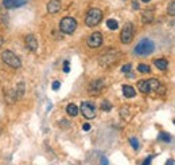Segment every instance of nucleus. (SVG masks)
I'll return each mask as SVG.
<instances>
[{
	"instance_id": "1",
	"label": "nucleus",
	"mask_w": 175,
	"mask_h": 165,
	"mask_svg": "<svg viewBox=\"0 0 175 165\" xmlns=\"http://www.w3.org/2000/svg\"><path fill=\"white\" fill-rule=\"evenodd\" d=\"M102 20V11L98 8H90L85 16V23L88 27H96V26Z\"/></svg>"
},
{
	"instance_id": "2",
	"label": "nucleus",
	"mask_w": 175,
	"mask_h": 165,
	"mask_svg": "<svg viewBox=\"0 0 175 165\" xmlns=\"http://www.w3.org/2000/svg\"><path fill=\"white\" fill-rule=\"evenodd\" d=\"M2 61L7 66H10V67H12V69H19L22 66V62L19 59V56L13 54L11 50H4L2 52Z\"/></svg>"
},
{
	"instance_id": "3",
	"label": "nucleus",
	"mask_w": 175,
	"mask_h": 165,
	"mask_svg": "<svg viewBox=\"0 0 175 165\" xmlns=\"http://www.w3.org/2000/svg\"><path fill=\"white\" fill-rule=\"evenodd\" d=\"M155 50V44L151 39H142L137 43V46L135 47V52L137 55H148Z\"/></svg>"
},
{
	"instance_id": "4",
	"label": "nucleus",
	"mask_w": 175,
	"mask_h": 165,
	"mask_svg": "<svg viewBox=\"0 0 175 165\" xmlns=\"http://www.w3.org/2000/svg\"><path fill=\"white\" fill-rule=\"evenodd\" d=\"M75 28H77V22H75V19L71 16H65L64 19L59 22V30L64 34H67V35L73 34Z\"/></svg>"
},
{
	"instance_id": "5",
	"label": "nucleus",
	"mask_w": 175,
	"mask_h": 165,
	"mask_svg": "<svg viewBox=\"0 0 175 165\" xmlns=\"http://www.w3.org/2000/svg\"><path fill=\"white\" fill-rule=\"evenodd\" d=\"M117 58H119V54L116 52V50L115 51H106L98 56V63L101 66H104V67H109V66H112L113 63L117 62Z\"/></svg>"
},
{
	"instance_id": "6",
	"label": "nucleus",
	"mask_w": 175,
	"mask_h": 165,
	"mask_svg": "<svg viewBox=\"0 0 175 165\" xmlns=\"http://www.w3.org/2000/svg\"><path fill=\"white\" fill-rule=\"evenodd\" d=\"M133 34H135V30H133V24L132 23H125V26L123 27L120 32V41L121 43L124 44H128L132 42L133 39Z\"/></svg>"
},
{
	"instance_id": "7",
	"label": "nucleus",
	"mask_w": 175,
	"mask_h": 165,
	"mask_svg": "<svg viewBox=\"0 0 175 165\" xmlns=\"http://www.w3.org/2000/svg\"><path fill=\"white\" fill-rule=\"evenodd\" d=\"M81 113L85 118L90 119V118H94L96 115V109H94V105L90 104V102H82L81 104Z\"/></svg>"
},
{
	"instance_id": "8",
	"label": "nucleus",
	"mask_w": 175,
	"mask_h": 165,
	"mask_svg": "<svg viewBox=\"0 0 175 165\" xmlns=\"http://www.w3.org/2000/svg\"><path fill=\"white\" fill-rule=\"evenodd\" d=\"M86 43H88V46L90 48L100 47L102 44V35H101V32H93L92 35H89Z\"/></svg>"
},
{
	"instance_id": "9",
	"label": "nucleus",
	"mask_w": 175,
	"mask_h": 165,
	"mask_svg": "<svg viewBox=\"0 0 175 165\" xmlns=\"http://www.w3.org/2000/svg\"><path fill=\"white\" fill-rule=\"evenodd\" d=\"M104 79H97V81H93L90 85H89V87H88V90L90 94H100L101 90L104 89Z\"/></svg>"
},
{
	"instance_id": "10",
	"label": "nucleus",
	"mask_w": 175,
	"mask_h": 165,
	"mask_svg": "<svg viewBox=\"0 0 175 165\" xmlns=\"http://www.w3.org/2000/svg\"><path fill=\"white\" fill-rule=\"evenodd\" d=\"M30 0H3V6L8 8V10H12V8H18L27 4Z\"/></svg>"
},
{
	"instance_id": "11",
	"label": "nucleus",
	"mask_w": 175,
	"mask_h": 165,
	"mask_svg": "<svg viewBox=\"0 0 175 165\" xmlns=\"http://www.w3.org/2000/svg\"><path fill=\"white\" fill-rule=\"evenodd\" d=\"M26 46L28 47L30 51H35L38 48V41L34 35H27L26 36Z\"/></svg>"
},
{
	"instance_id": "12",
	"label": "nucleus",
	"mask_w": 175,
	"mask_h": 165,
	"mask_svg": "<svg viewBox=\"0 0 175 165\" xmlns=\"http://www.w3.org/2000/svg\"><path fill=\"white\" fill-rule=\"evenodd\" d=\"M59 10H61L59 0H50V2L47 3V11H49V14H57Z\"/></svg>"
},
{
	"instance_id": "13",
	"label": "nucleus",
	"mask_w": 175,
	"mask_h": 165,
	"mask_svg": "<svg viewBox=\"0 0 175 165\" xmlns=\"http://www.w3.org/2000/svg\"><path fill=\"white\" fill-rule=\"evenodd\" d=\"M123 94L127 98H133L135 95H136V91H135V89L132 86H129V85H124L123 86Z\"/></svg>"
},
{
	"instance_id": "14",
	"label": "nucleus",
	"mask_w": 175,
	"mask_h": 165,
	"mask_svg": "<svg viewBox=\"0 0 175 165\" xmlns=\"http://www.w3.org/2000/svg\"><path fill=\"white\" fill-rule=\"evenodd\" d=\"M137 89L143 93V94H148V93L151 91V90H150V85H148V81H144V79L139 81V83H137Z\"/></svg>"
},
{
	"instance_id": "15",
	"label": "nucleus",
	"mask_w": 175,
	"mask_h": 165,
	"mask_svg": "<svg viewBox=\"0 0 175 165\" xmlns=\"http://www.w3.org/2000/svg\"><path fill=\"white\" fill-rule=\"evenodd\" d=\"M143 23L144 24H148V23H151L152 20H154V11L152 10H148V11H144L143 12Z\"/></svg>"
},
{
	"instance_id": "16",
	"label": "nucleus",
	"mask_w": 175,
	"mask_h": 165,
	"mask_svg": "<svg viewBox=\"0 0 175 165\" xmlns=\"http://www.w3.org/2000/svg\"><path fill=\"white\" fill-rule=\"evenodd\" d=\"M66 113L69 115H71V117H75V115L78 114V108L74 104H69L66 106Z\"/></svg>"
},
{
	"instance_id": "17",
	"label": "nucleus",
	"mask_w": 175,
	"mask_h": 165,
	"mask_svg": "<svg viewBox=\"0 0 175 165\" xmlns=\"http://www.w3.org/2000/svg\"><path fill=\"white\" fill-rule=\"evenodd\" d=\"M154 63H155L156 67L160 69V70H166V69L168 67V62L166 61V59H163V58H162V59H155Z\"/></svg>"
},
{
	"instance_id": "18",
	"label": "nucleus",
	"mask_w": 175,
	"mask_h": 165,
	"mask_svg": "<svg viewBox=\"0 0 175 165\" xmlns=\"http://www.w3.org/2000/svg\"><path fill=\"white\" fill-rule=\"evenodd\" d=\"M148 85H150L151 91H158V89L160 86V82L158 81V79H148Z\"/></svg>"
},
{
	"instance_id": "19",
	"label": "nucleus",
	"mask_w": 175,
	"mask_h": 165,
	"mask_svg": "<svg viewBox=\"0 0 175 165\" xmlns=\"http://www.w3.org/2000/svg\"><path fill=\"white\" fill-rule=\"evenodd\" d=\"M24 94V83L23 82H20L19 85H18V87H16V93H15V98H19Z\"/></svg>"
},
{
	"instance_id": "20",
	"label": "nucleus",
	"mask_w": 175,
	"mask_h": 165,
	"mask_svg": "<svg viewBox=\"0 0 175 165\" xmlns=\"http://www.w3.org/2000/svg\"><path fill=\"white\" fill-rule=\"evenodd\" d=\"M106 26H108V28H111V30H117L119 28V23L115 19L106 20Z\"/></svg>"
},
{
	"instance_id": "21",
	"label": "nucleus",
	"mask_w": 175,
	"mask_h": 165,
	"mask_svg": "<svg viewBox=\"0 0 175 165\" xmlns=\"http://www.w3.org/2000/svg\"><path fill=\"white\" fill-rule=\"evenodd\" d=\"M159 140H162V141H164V142H170L171 141V136L168 134V133H164V132H162V133H159Z\"/></svg>"
},
{
	"instance_id": "22",
	"label": "nucleus",
	"mask_w": 175,
	"mask_h": 165,
	"mask_svg": "<svg viewBox=\"0 0 175 165\" xmlns=\"http://www.w3.org/2000/svg\"><path fill=\"white\" fill-rule=\"evenodd\" d=\"M137 70L140 71V73H143V74L150 73V66H147V65H144V63H142V65H139V66H137Z\"/></svg>"
},
{
	"instance_id": "23",
	"label": "nucleus",
	"mask_w": 175,
	"mask_h": 165,
	"mask_svg": "<svg viewBox=\"0 0 175 165\" xmlns=\"http://www.w3.org/2000/svg\"><path fill=\"white\" fill-rule=\"evenodd\" d=\"M167 11H168V14L171 15V16H174V15H175V2H174V0H171V2H170Z\"/></svg>"
},
{
	"instance_id": "24",
	"label": "nucleus",
	"mask_w": 175,
	"mask_h": 165,
	"mask_svg": "<svg viewBox=\"0 0 175 165\" xmlns=\"http://www.w3.org/2000/svg\"><path fill=\"white\" fill-rule=\"evenodd\" d=\"M112 109V105H111V102L109 101H104L101 104V110H104V111H109Z\"/></svg>"
},
{
	"instance_id": "25",
	"label": "nucleus",
	"mask_w": 175,
	"mask_h": 165,
	"mask_svg": "<svg viewBox=\"0 0 175 165\" xmlns=\"http://www.w3.org/2000/svg\"><path fill=\"white\" fill-rule=\"evenodd\" d=\"M129 142H131V145H132V148L135 149V150H137L139 149V141L136 140L135 137H132L131 140H129Z\"/></svg>"
},
{
	"instance_id": "26",
	"label": "nucleus",
	"mask_w": 175,
	"mask_h": 165,
	"mask_svg": "<svg viewBox=\"0 0 175 165\" xmlns=\"http://www.w3.org/2000/svg\"><path fill=\"white\" fill-rule=\"evenodd\" d=\"M131 69H132V66L131 65H125V66H123V69H121V71H123V73L124 74H128L129 73V71H131Z\"/></svg>"
},
{
	"instance_id": "27",
	"label": "nucleus",
	"mask_w": 175,
	"mask_h": 165,
	"mask_svg": "<svg viewBox=\"0 0 175 165\" xmlns=\"http://www.w3.org/2000/svg\"><path fill=\"white\" fill-rule=\"evenodd\" d=\"M69 66H70V62L69 61H65V63H64V71H65V73H69V71H70Z\"/></svg>"
},
{
	"instance_id": "28",
	"label": "nucleus",
	"mask_w": 175,
	"mask_h": 165,
	"mask_svg": "<svg viewBox=\"0 0 175 165\" xmlns=\"http://www.w3.org/2000/svg\"><path fill=\"white\" fill-rule=\"evenodd\" d=\"M61 87V82H58V81H55L53 83V90H58V89Z\"/></svg>"
},
{
	"instance_id": "29",
	"label": "nucleus",
	"mask_w": 175,
	"mask_h": 165,
	"mask_svg": "<svg viewBox=\"0 0 175 165\" xmlns=\"http://www.w3.org/2000/svg\"><path fill=\"white\" fill-rule=\"evenodd\" d=\"M59 125H61V126H62V128H67V126H69V125H70V124H69V122H67V121H66V119H62V121L59 122Z\"/></svg>"
},
{
	"instance_id": "30",
	"label": "nucleus",
	"mask_w": 175,
	"mask_h": 165,
	"mask_svg": "<svg viewBox=\"0 0 175 165\" xmlns=\"http://www.w3.org/2000/svg\"><path fill=\"white\" fill-rule=\"evenodd\" d=\"M82 129H84L85 132L90 130V125H89V124H84V125H82Z\"/></svg>"
},
{
	"instance_id": "31",
	"label": "nucleus",
	"mask_w": 175,
	"mask_h": 165,
	"mask_svg": "<svg viewBox=\"0 0 175 165\" xmlns=\"http://www.w3.org/2000/svg\"><path fill=\"white\" fill-rule=\"evenodd\" d=\"M132 6H133V7H132L133 10H139V3H137V2H133Z\"/></svg>"
},
{
	"instance_id": "32",
	"label": "nucleus",
	"mask_w": 175,
	"mask_h": 165,
	"mask_svg": "<svg viewBox=\"0 0 175 165\" xmlns=\"http://www.w3.org/2000/svg\"><path fill=\"white\" fill-rule=\"evenodd\" d=\"M151 160H152V157H150V158H147V160H146V161L143 163V164H146V165H147V164H150V163H151Z\"/></svg>"
},
{
	"instance_id": "33",
	"label": "nucleus",
	"mask_w": 175,
	"mask_h": 165,
	"mask_svg": "<svg viewBox=\"0 0 175 165\" xmlns=\"http://www.w3.org/2000/svg\"><path fill=\"white\" fill-rule=\"evenodd\" d=\"M108 163H109V161H108L106 158H101V164H108Z\"/></svg>"
},
{
	"instance_id": "34",
	"label": "nucleus",
	"mask_w": 175,
	"mask_h": 165,
	"mask_svg": "<svg viewBox=\"0 0 175 165\" xmlns=\"http://www.w3.org/2000/svg\"><path fill=\"white\" fill-rule=\"evenodd\" d=\"M166 164H167V165H174V160H168Z\"/></svg>"
},
{
	"instance_id": "35",
	"label": "nucleus",
	"mask_w": 175,
	"mask_h": 165,
	"mask_svg": "<svg viewBox=\"0 0 175 165\" xmlns=\"http://www.w3.org/2000/svg\"><path fill=\"white\" fill-rule=\"evenodd\" d=\"M2 43H3V39H2V38H0V46H2Z\"/></svg>"
},
{
	"instance_id": "36",
	"label": "nucleus",
	"mask_w": 175,
	"mask_h": 165,
	"mask_svg": "<svg viewBox=\"0 0 175 165\" xmlns=\"http://www.w3.org/2000/svg\"><path fill=\"white\" fill-rule=\"evenodd\" d=\"M142 2H144V3H148V2H150V0H142Z\"/></svg>"
}]
</instances>
